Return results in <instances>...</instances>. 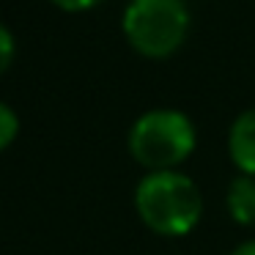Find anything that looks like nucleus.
<instances>
[{
	"label": "nucleus",
	"instance_id": "1",
	"mask_svg": "<svg viewBox=\"0 0 255 255\" xmlns=\"http://www.w3.org/2000/svg\"><path fill=\"white\" fill-rule=\"evenodd\" d=\"M134 209L156 236L178 239L198 228L203 217V195L181 170L145 173L134 187Z\"/></svg>",
	"mask_w": 255,
	"mask_h": 255
},
{
	"label": "nucleus",
	"instance_id": "2",
	"mask_svg": "<svg viewBox=\"0 0 255 255\" xmlns=\"http://www.w3.org/2000/svg\"><path fill=\"white\" fill-rule=\"evenodd\" d=\"M129 154L148 173L176 170L192 156L198 145V132L187 113L159 107L148 110L129 129Z\"/></svg>",
	"mask_w": 255,
	"mask_h": 255
},
{
	"label": "nucleus",
	"instance_id": "3",
	"mask_svg": "<svg viewBox=\"0 0 255 255\" xmlns=\"http://www.w3.org/2000/svg\"><path fill=\"white\" fill-rule=\"evenodd\" d=\"M121 28L137 55L165 61L187 41L189 8L184 0H129Z\"/></svg>",
	"mask_w": 255,
	"mask_h": 255
},
{
	"label": "nucleus",
	"instance_id": "4",
	"mask_svg": "<svg viewBox=\"0 0 255 255\" xmlns=\"http://www.w3.org/2000/svg\"><path fill=\"white\" fill-rule=\"evenodd\" d=\"M228 156L242 176L255 178V107L233 118L228 129Z\"/></svg>",
	"mask_w": 255,
	"mask_h": 255
},
{
	"label": "nucleus",
	"instance_id": "5",
	"mask_svg": "<svg viewBox=\"0 0 255 255\" xmlns=\"http://www.w3.org/2000/svg\"><path fill=\"white\" fill-rule=\"evenodd\" d=\"M225 206L236 225L255 228V178L239 176L225 195Z\"/></svg>",
	"mask_w": 255,
	"mask_h": 255
},
{
	"label": "nucleus",
	"instance_id": "6",
	"mask_svg": "<svg viewBox=\"0 0 255 255\" xmlns=\"http://www.w3.org/2000/svg\"><path fill=\"white\" fill-rule=\"evenodd\" d=\"M17 134H19V116L6 102H0V151H6L17 140Z\"/></svg>",
	"mask_w": 255,
	"mask_h": 255
},
{
	"label": "nucleus",
	"instance_id": "7",
	"mask_svg": "<svg viewBox=\"0 0 255 255\" xmlns=\"http://www.w3.org/2000/svg\"><path fill=\"white\" fill-rule=\"evenodd\" d=\"M17 55V44H14V36L8 33L6 25H0V77L8 72V66L14 63Z\"/></svg>",
	"mask_w": 255,
	"mask_h": 255
},
{
	"label": "nucleus",
	"instance_id": "8",
	"mask_svg": "<svg viewBox=\"0 0 255 255\" xmlns=\"http://www.w3.org/2000/svg\"><path fill=\"white\" fill-rule=\"evenodd\" d=\"M52 6H58L61 11H69V14H80V11H91L102 3V0H50Z\"/></svg>",
	"mask_w": 255,
	"mask_h": 255
},
{
	"label": "nucleus",
	"instance_id": "9",
	"mask_svg": "<svg viewBox=\"0 0 255 255\" xmlns=\"http://www.w3.org/2000/svg\"><path fill=\"white\" fill-rule=\"evenodd\" d=\"M231 255H255V239H247V242H242Z\"/></svg>",
	"mask_w": 255,
	"mask_h": 255
}]
</instances>
